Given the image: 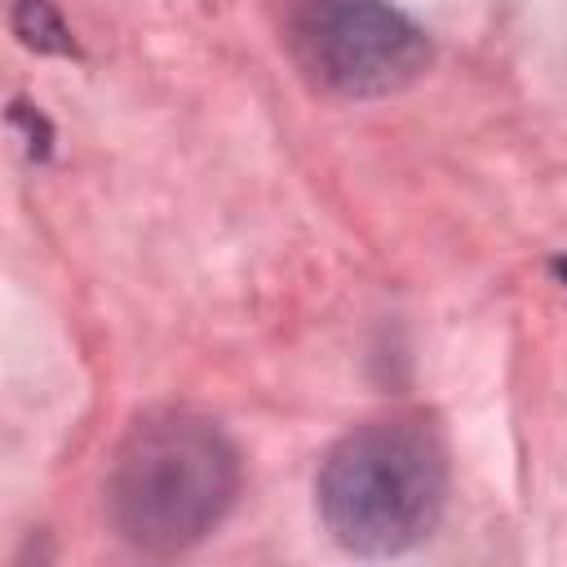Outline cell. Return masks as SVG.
<instances>
[{
	"instance_id": "3",
	"label": "cell",
	"mask_w": 567,
	"mask_h": 567,
	"mask_svg": "<svg viewBox=\"0 0 567 567\" xmlns=\"http://www.w3.org/2000/svg\"><path fill=\"white\" fill-rule=\"evenodd\" d=\"M297 53L337 97H385L430 66L425 31L385 0H315L297 18Z\"/></svg>"
},
{
	"instance_id": "5",
	"label": "cell",
	"mask_w": 567,
	"mask_h": 567,
	"mask_svg": "<svg viewBox=\"0 0 567 567\" xmlns=\"http://www.w3.org/2000/svg\"><path fill=\"white\" fill-rule=\"evenodd\" d=\"M554 270H558V275L567 279V257H563V261H554Z\"/></svg>"
},
{
	"instance_id": "2",
	"label": "cell",
	"mask_w": 567,
	"mask_h": 567,
	"mask_svg": "<svg viewBox=\"0 0 567 567\" xmlns=\"http://www.w3.org/2000/svg\"><path fill=\"white\" fill-rule=\"evenodd\" d=\"M239 492V456L217 421L159 408L128 425L106 474L115 532L151 554H177L204 540Z\"/></svg>"
},
{
	"instance_id": "1",
	"label": "cell",
	"mask_w": 567,
	"mask_h": 567,
	"mask_svg": "<svg viewBox=\"0 0 567 567\" xmlns=\"http://www.w3.org/2000/svg\"><path fill=\"white\" fill-rule=\"evenodd\" d=\"M319 514L350 554L385 558L425 540L447 496V447L425 412H390L341 434L319 465Z\"/></svg>"
},
{
	"instance_id": "4",
	"label": "cell",
	"mask_w": 567,
	"mask_h": 567,
	"mask_svg": "<svg viewBox=\"0 0 567 567\" xmlns=\"http://www.w3.org/2000/svg\"><path fill=\"white\" fill-rule=\"evenodd\" d=\"M13 31L22 35V44H31L40 53H75L71 31H66V22L58 18V9L49 0H18Z\"/></svg>"
}]
</instances>
